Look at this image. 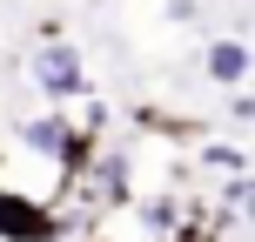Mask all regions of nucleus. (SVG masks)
<instances>
[{"mask_svg":"<svg viewBox=\"0 0 255 242\" xmlns=\"http://www.w3.org/2000/svg\"><path fill=\"white\" fill-rule=\"evenodd\" d=\"M195 13H202V7H195V0H168V20H175V27H188Z\"/></svg>","mask_w":255,"mask_h":242,"instance_id":"nucleus-8","label":"nucleus"},{"mask_svg":"<svg viewBox=\"0 0 255 242\" xmlns=\"http://www.w3.org/2000/svg\"><path fill=\"white\" fill-rule=\"evenodd\" d=\"M222 202H229V209H235V216H242V222H255V175H235Z\"/></svg>","mask_w":255,"mask_h":242,"instance_id":"nucleus-7","label":"nucleus"},{"mask_svg":"<svg viewBox=\"0 0 255 242\" xmlns=\"http://www.w3.org/2000/svg\"><path fill=\"white\" fill-rule=\"evenodd\" d=\"M181 216H188V202H175V195H154V202H141V222H148L154 236H168Z\"/></svg>","mask_w":255,"mask_h":242,"instance_id":"nucleus-5","label":"nucleus"},{"mask_svg":"<svg viewBox=\"0 0 255 242\" xmlns=\"http://www.w3.org/2000/svg\"><path fill=\"white\" fill-rule=\"evenodd\" d=\"M202 74L215 81V88H249V74H255V40H208L202 47Z\"/></svg>","mask_w":255,"mask_h":242,"instance_id":"nucleus-3","label":"nucleus"},{"mask_svg":"<svg viewBox=\"0 0 255 242\" xmlns=\"http://www.w3.org/2000/svg\"><path fill=\"white\" fill-rule=\"evenodd\" d=\"M195 162H202V168H222V175H249V155H242V148H229V141H208Z\"/></svg>","mask_w":255,"mask_h":242,"instance_id":"nucleus-6","label":"nucleus"},{"mask_svg":"<svg viewBox=\"0 0 255 242\" xmlns=\"http://www.w3.org/2000/svg\"><path fill=\"white\" fill-rule=\"evenodd\" d=\"M20 141H27L34 155H47V162H61V148L74 141V121H67L61 108H47V115H27V121H20Z\"/></svg>","mask_w":255,"mask_h":242,"instance_id":"nucleus-4","label":"nucleus"},{"mask_svg":"<svg viewBox=\"0 0 255 242\" xmlns=\"http://www.w3.org/2000/svg\"><path fill=\"white\" fill-rule=\"evenodd\" d=\"M27 81H34V88L47 94L54 108L88 101V94H94V88H88V61H81V47H74V40H61V34L40 40V47L27 54Z\"/></svg>","mask_w":255,"mask_h":242,"instance_id":"nucleus-1","label":"nucleus"},{"mask_svg":"<svg viewBox=\"0 0 255 242\" xmlns=\"http://www.w3.org/2000/svg\"><path fill=\"white\" fill-rule=\"evenodd\" d=\"M229 115H235V121H255V94H235V101H229Z\"/></svg>","mask_w":255,"mask_h":242,"instance_id":"nucleus-9","label":"nucleus"},{"mask_svg":"<svg viewBox=\"0 0 255 242\" xmlns=\"http://www.w3.org/2000/svg\"><path fill=\"white\" fill-rule=\"evenodd\" d=\"M0 168H7V162H0Z\"/></svg>","mask_w":255,"mask_h":242,"instance_id":"nucleus-10","label":"nucleus"},{"mask_svg":"<svg viewBox=\"0 0 255 242\" xmlns=\"http://www.w3.org/2000/svg\"><path fill=\"white\" fill-rule=\"evenodd\" d=\"M54 236H61V216L47 202L0 189V242H54Z\"/></svg>","mask_w":255,"mask_h":242,"instance_id":"nucleus-2","label":"nucleus"}]
</instances>
